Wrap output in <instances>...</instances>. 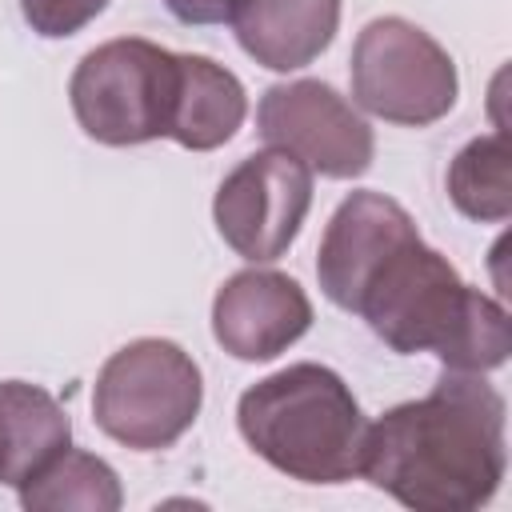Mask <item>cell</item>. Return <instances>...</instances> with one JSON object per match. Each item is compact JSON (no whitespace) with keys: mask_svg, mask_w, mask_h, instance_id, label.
Wrapping results in <instances>:
<instances>
[{"mask_svg":"<svg viewBox=\"0 0 512 512\" xmlns=\"http://www.w3.org/2000/svg\"><path fill=\"white\" fill-rule=\"evenodd\" d=\"M508 408L480 372H448L364 432L360 476L416 512H476L508 472Z\"/></svg>","mask_w":512,"mask_h":512,"instance_id":"obj_1","label":"cell"},{"mask_svg":"<svg viewBox=\"0 0 512 512\" xmlns=\"http://www.w3.org/2000/svg\"><path fill=\"white\" fill-rule=\"evenodd\" d=\"M356 316L400 356L432 352L448 372H492L512 352V324L500 300L460 280V272L412 232L364 280Z\"/></svg>","mask_w":512,"mask_h":512,"instance_id":"obj_2","label":"cell"},{"mask_svg":"<svg viewBox=\"0 0 512 512\" xmlns=\"http://www.w3.org/2000/svg\"><path fill=\"white\" fill-rule=\"evenodd\" d=\"M248 448L300 484H344L360 476L368 420L340 372L300 360L252 388L236 404Z\"/></svg>","mask_w":512,"mask_h":512,"instance_id":"obj_3","label":"cell"},{"mask_svg":"<svg viewBox=\"0 0 512 512\" xmlns=\"http://www.w3.org/2000/svg\"><path fill=\"white\" fill-rule=\"evenodd\" d=\"M200 364L164 336H140L116 348L92 384V420L104 436L136 452L172 448L200 416Z\"/></svg>","mask_w":512,"mask_h":512,"instance_id":"obj_4","label":"cell"},{"mask_svg":"<svg viewBox=\"0 0 512 512\" xmlns=\"http://www.w3.org/2000/svg\"><path fill=\"white\" fill-rule=\"evenodd\" d=\"M176 88L180 52L120 36L84 52L68 80V100L84 136L108 148H132L168 136Z\"/></svg>","mask_w":512,"mask_h":512,"instance_id":"obj_5","label":"cell"},{"mask_svg":"<svg viewBox=\"0 0 512 512\" xmlns=\"http://www.w3.org/2000/svg\"><path fill=\"white\" fill-rule=\"evenodd\" d=\"M352 100L404 128H424L456 108L460 76L440 40L404 16H376L352 44Z\"/></svg>","mask_w":512,"mask_h":512,"instance_id":"obj_6","label":"cell"},{"mask_svg":"<svg viewBox=\"0 0 512 512\" xmlns=\"http://www.w3.org/2000/svg\"><path fill=\"white\" fill-rule=\"evenodd\" d=\"M312 208V168L280 148L244 156L216 188L212 216L224 244L252 260H280Z\"/></svg>","mask_w":512,"mask_h":512,"instance_id":"obj_7","label":"cell"},{"mask_svg":"<svg viewBox=\"0 0 512 512\" xmlns=\"http://www.w3.org/2000/svg\"><path fill=\"white\" fill-rule=\"evenodd\" d=\"M256 132L328 180H356L376 156L368 120L324 80L272 84L256 104Z\"/></svg>","mask_w":512,"mask_h":512,"instance_id":"obj_8","label":"cell"},{"mask_svg":"<svg viewBox=\"0 0 512 512\" xmlns=\"http://www.w3.org/2000/svg\"><path fill=\"white\" fill-rule=\"evenodd\" d=\"M312 328L308 292L276 268H244L216 288L212 336L236 360H276Z\"/></svg>","mask_w":512,"mask_h":512,"instance_id":"obj_9","label":"cell"},{"mask_svg":"<svg viewBox=\"0 0 512 512\" xmlns=\"http://www.w3.org/2000/svg\"><path fill=\"white\" fill-rule=\"evenodd\" d=\"M416 228V220L408 216L404 204H396L384 192H352L336 204L324 236H320V252H316V280L320 292L352 312L356 292L364 288V280L372 276V268L400 244L408 240Z\"/></svg>","mask_w":512,"mask_h":512,"instance_id":"obj_10","label":"cell"},{"mask_svg":"<svg viewBox=\"0 0 512 512\" xmlns=\"http://www.w3.org/2000/svg\"><path fill=\"white\" fill-rule=\"evenodd\" d=\"M232 28L260 68L296 72L332 44L340 0H240Z\"/></svg>","mask_w":512,"mask_h":512,"instance_id":"obj_11","label":"cell"},{"mask_svg":"<svg viewBox=\"0 0 512 512\" xmlns=\"http://www.w3.org/2000/svg\"><path fill=\"white\" fill-rule=\"evenodd\" d=\"M72 448V420L60 400L28 380L0 384V484L24 488Z\"/></svg>","mask_w":512,"mask_h":512,"instance_id":"obj_12","label":"cell"},{"mask_svg":"<svg viewBox=\"0 0 512 512\" xmlns=\"http://www.w3.org/2000/svg\"><path fill=\"white\" fill-rule=\"evenodd\" d=\"M244 116H248V96L236 72H228L208 56L180 52V88H176L168 140H176L188 152H212L240 132Z\"/></svg>","mask_w":512,"mask_h":512,"instance_id":"obj_13","label":"cell"},{"mask_svg":"<svg viewBox=\"0 0 512 512\" xmlns=\"http://www.w3.org/2000/svg\"><path fill=\"white\" fill-rule=\"evenodd\" d=\"M448 200L460 216L504 224L512 216V144L504 132L468 140L448 164Z\"/></svg>","mask_w":512,"mask_h":512,"instance_id":"obj_14","label":"cell"},{"mask_svg":"<svg viewBox=\"0 0 512 512\" xmlns=\"http://www.w3.org/2000/svg\"><path fill=\"white\" fill-rule=\"evenodd\" d=\"M20 492V504L28 512H60V508H84V512H116L124 504L120 476L108 460L68 448L60 452L40 476H32Z\"/></svg>","mask_w":512,"mask_h":512,"instance_id":"obj_15","label":"cell"},{"mask_svg":"<svg viewBox=\"0 0 512 512\" xmlns=\"http://www.w3.org/2000/svg\"><path fill=\"white\" fill-rule=\"evenodd\" d=\"M104 8H108V0H20V12L28 20V28L44 40L76 36Z\"/></svg>","mask_w":512,"mask_h":512,"instance_id":"obj_16","label":"cell"},{"mask_svg":"<svg viewBox=\"0 0 512 512\" xmlns=\"http://www.w3.org/2000/svg\"><path fill=\"white\" fill-rule=\"evenodd\" d=\"M180 24H232L240 0H164Z\"/></svg>","mask_w":512,"mask_h":512,"instance_id":"obj_17","label":"cell"}]
</instances>
